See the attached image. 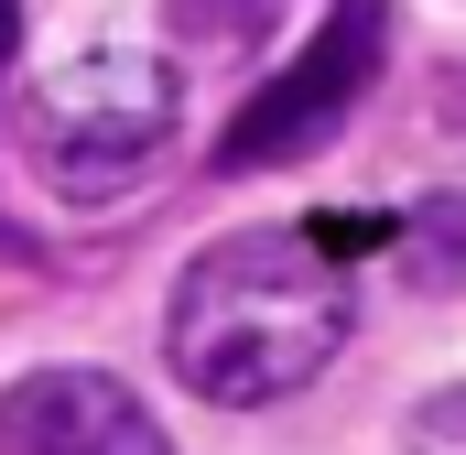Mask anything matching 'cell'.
I'll use <instances>...</instances> for the list:
<instances>
[{"mask_svg": "<svg viewBox=\"0 0 466 455\" xmlns=\"http://www.w3.org/2000/svg\"><path fill=\"white\" fill-rule=\"evenodd\" d=\"M401 271H412L423 293H456L466 282V196H434V207L401 217Z\"/></svg>", "mask_w": 466, "mask_h": 455, "instance_id": "5", "label": "cell"}, {"mask_svg": "<svg viewBox=\"0 0 466 455\" xmlns=\"http://www.w3.org/2000/svg\"><path fill=\"white\" fill-rule=\"evenodd\" d=\"M337 347H348V271L315 228H238L218 249H196L163 315L174 379L228 412L304 390Z\"/></svg>", "mask_w": 466, "mask_h": 455, "instance_id": "1", "label": "cell"}, {"mask_svg": "<svg viewBox=\"0 0 466 455\" xmlns=\"http://www.w3.org/2000/svg\"><path fill=\"white\" fill-rule=\"evenodd\" d=\"M380 55H390V11L380 0H337L326 11V33L228 119V141H218V174H271V163H304L326 130H348V109L369 98V76H380Z\"/></svg>", "mask_w": 466, "mask_h": 455, "instance_id": "3", "label": "cell"}, {"mask_svg": "<svg viewBox=\"0 0 466 455\" xmlns=\"http://www.w3.org/2000/svg\"><path fill=\"white\" fill-rule=\"evenodd\" d=\"M0 455H174L141 390L109 369H33L0 390Z\"/></svg>", "mask_w": 466, "mask_h": 455, "instance_id": "4", "label": "cell"}, {"mask_svg": "<svg viewBox=\"0 0 466 455\" xmlns=\"http://www.w3.org/2000/svg\"><path fill=\"white\" fill-rule=\"evenodd\" d=\"M271 22V0H174V33H196V44H249Z\"/></svg>", "mask_w": 466, "mask_h": 455, "instance_id": "6", "label": "cell"}, {"mask_svg": "<svg viewBox=\"0 0 466 455\" xmlns=\"http://www.w3.org/2000/svg\"><path fill=\"white\" fill-rule=\"evenodd\" d=\"M11 44H22V0H0V76H11Z\"/></svg>", "mask_w": 466, "mask_h": 455, "instance_id": "8", "label": "cell"}, {"mask_svg": "<svg viewBox=\"0 0 466 455\" xmlns=\"http://www.w3.org/2000/svg\"><path fill=\"white\" fill-rule=\"evenodd\" d=\"M163 141H174V66L163 55H76L66 76L33 87V119H22L33 174L76 207L141 185Z\"/></svg>", "mask_w": 466, "mask_h": 455, "instance_id": "2", "label": "cell"}, {"mask_svg": "<svg viewBox=\"0 0 466 455\" xmlns=\"http://www.w3.org/2000/svg\"><path fill=\"white\" fill-rule=\"evenodd\" d=\"M401 455H466V379H456V390H434V401L401 423Z\"/></svg>", "mask_w": 466, "mask_h": 455, "instance_id": "7", "label": "cell"}]
</instances>
